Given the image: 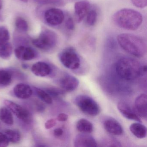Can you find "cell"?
I'll list each match as a JSON object with an SVG mask.
<instances>
[{"instance_id": "cell-1", "label": "cell", "mask_w": 147, "mask_h": 147, "mask_svg": "<svg viewBox=\"0 0 147 147\" xmlns=\"http://www.w3.org/2000/svg\"><path fill=\"white\" fill-rule=\"evenodd\" d=\"M113 19L117 26L127 30H137L143 21L142 16L140 13L133 9L126 8L115 13Z\"/></svg>"}, {"instance_id": "cell-2", "label": "cell", "mask_w": 147, "mask_h": 147, "mask_svg": "<svg viewBox=\"0 0 147 147\" xmlns=\"http://www.w3.org/2000/svg\"><path fill=\"white\" fill-rule=\"evenodd\" d=\"M117 40L121 48L130 55L141 57L146 54V43L139 37L129 33H122L118 36Z\"/></svg>"}, {"instance_id": "cell-3", "label": "cell", "mask_w": 147, "mask_h": 147, "mask_svg": "<svg viewBox=\"0 0 147 147\" xmlns=\"http://www.w3.org/2000/svg\"><path fill=\"white\" fill-rule=\"evenodd\" d=\"M142 68L138 61L130 57L121 58L116 65L118 75L126 80H132L142 74Z\"/></svg>"}, {"instance_id": "cell-4", "label": "cell", "mask_w": 147, "mask_h": 147, "mask_svg": "<svg viewBox=\"0 0 147 147\" xmlns=\"http://www.w3.org/2000/svg\"><path fill=\"white\" fill-rule=\"evenodd\" d=\"M57 42V36L53 31L45 30L40 33L38 37L32 40L35 47L43 51H49L55 48Z\"/></svg>"}, {"instance_id": "cell-5", "label": "cell", "mask_w": 147, "mask_h": 147, "mask_svg": "<svg viewBox=\"0 0 147 147\" xmlns=\"http://www.w3.org/2000/svg\"><path fill=\"white\" fill-rule=\"evenodd\" d=\"M75 103L81 111L89 116H96L100 112L98 103L88 95H78L75 99Z\"/></svg>"}, {"instance_id": "cell-6", "label": "cell", "mask_w": 147, "mask_h": 147, "mask_svg": "<svg viewBox=\"0 0 147 147\" xmlns=\"http://www.w3.org/2000/svg\"><path fill=\"white\" fill-rule=\"evenodd\" d=\"M60 61L67 68L76 69L80 66V59L75 50L72 47L64 49L59 56Z\"/></svg>"}, {"instance_id": "cell-7", "label": "cell", "mask_w": 147, "mask_h": 147, "mask_svg": "<svg viewBox=\"0 0 147 147\" xmlns=\"http://www.w3.org/2000/svg\"><path fill=\"white\" fill-rule=\"evenodd\" d=\"M4 103L7 108L18 118L26 123H29L31 122V117L28 110L17 103L8 100H5Z\"/></svg>"}, {"instance_id": "cell-8", "label": "cell", "mask_w": 147, "mask_h": 147, "mask_svg": "<svg viewBox=\"0 0 147 147\" xmlns=\"http://www.w3.org/2000/svg\"><path fill=\"white\" fill-rule=\"evenodd\" d=\"M46 23L52 26L61 24L64 19V15L62 11L58 8H52L47 10L44 14Z\"/></svg>"}, {"instance_id": "cell-9", "label": "cell", "mask_w": 147, "mask_h": 147, "mask_svg": "<svg viewBox=\"0 0 147 147\" xmlns=\"http://www.w3.org/2000/svg\"><path fill=\"white\" fill-rule=\"evenodd\" d=\"M74 146L76 147H95L97 143L92 136L86 133L78 134L74 140Z\"/></svg>"}, {"instance_id": "cell-10", "label": "cell", "mask_w": 147, "mask_h": 147, "mask_svg": "<svg viewBox=\"0 0 147 147\" xmlns=\"http://www.w3.org/2000/svg\"><path fill=\"white\" fill-rule=\"evenodd\" d=\"M15 56L18 59L24 61H30L36 57V51L30 47L20 45L14 51Z\"/></svg>"}, {"instance_id": "cell-11", "label": "cell", "mask_w": 147, "mask_h": 147, "mask_svg": "<svg viewBox=\"0 0 147 147\" xmlns=\"http://www.w3.org/2000/svg\"><path fill=\"white\" fill-rule=\"evenodd\" d=\"M79 80L74 76L66 74L61 78L60 85L63 90L67 92H72L76 89L79 85Z\"/></svg>"}, {"instance_id": "cell-12", "label": "cell", "mask_w": 147, "mask_h": 147, "mask_svg": "<svg viewBox=\"0 0 147 147\" xmlns=\"http://www.w3.org/2000/svg\"><path fill=\"white\" fill-rule=\"evenodd\" d=\"M117 108L120 113L126 118L136 120L139 123L142 122L138 114L133 111L127 103L124 101H120L118 104Z\"/></svg>"}, {"instance_id": "cell-13", "label": "cell", "mask_w": 147, "mask_h": 147, "mask_svg": "<svg viewBox=\"0 0 147 147\" xmlns=\"http://www.w3.org/2000/svg\"><path fill=\"white\" fill-rule=\"evenodd\" d=\"M91 9V5L86 1H80L76 2L74 5L75 13L77 22L80 23L86 16Z\"/></svg>"}, {"instance_id": "cell-14", "label": "cell", "mask_w": 147, "mask_h": 147, "mask_svg": "<svg viewBox=\"0 0 147 147\" xmlns=\"http://www.w3.org/2000/svg\"><path fill=\"white\" fill-rule=\"evenodd\" d=\"M105 129L110 134L119 136L123 133L122 125L116 119L112 118L107 119L104 123Z\"/></svg>"}, {"instance_id": "cell-15", "label": "cell", "mask_w": 147, "mask_h": 147, "mask_svg": "<svg viewBox=\"0 0 147 147\" xmlns=\"http://www.w3.org/2000/svg\"><path fill=\"white\" fill-rule=\"evenodd\" d=\"M147 95L142 94L137 97L135 100V107L137 113L139 117L146 119L147 117Z\"/></svg>"}, {"instance_id": "cell-16", "label": "cell", "mask_w": 147, "mask_h": 147, "mask_svg": "<svg viewBox=\"0 0 147 147\" xmlns=\"http://www.w3.org/2000/svg\"><path fill=\"white\" fill-rule=\"evenodd\" d=\"M13 92L17 98L26 99L32 95V91L29 85L24 83H19L13 88Z\"/></svg>"}, {"instance_id": "cell-17", "label": "cell", "mask_w": 147, "mask_h": 147, "mask_svg": "<svg viewBox=\"0 0 147 147\" xmlns=\"http://www.w3.org/2000/svg\"><path fill=\"white\" fill-rule=\"evenodd\" d=\"M32 73L36 76L45 77L50 74L51 68L49 64L44 62H38L31 68Z\"/></svg>"}, {"instance_id": "cell-18", "label": "cell", "mask_w": 147, "mask_h": 147, "mask_svg": "<svg viewBox=\"0 0 147 147\" xmlns=\"http://www.w3.org/2000/svg\"><path fill=\"white\" fill-rule=\"evenodd\" d=\"M131 132L138 138H144L147 135V128L140 123H134L129 127Z\"/></svg>"}, {"instance_id": "cell-19", "label": "cell", "mask_w": 147, "mask_h": 147, "mask_svg": "<svg viewBox=\"0 0 147 147\" xmlns=\"http://www.w3.org/2000/svg\"><path fill=\"white\" fill-rule=\"evenodd\" d=\"M76 127L77 130L82 133L89 134L93 130L92 124L85 119H80L76 123Z\"/></svg>"}, {"instance_id": "cell-20", "label": "cell", "mask_w": 147, "mask_h": 147, "mask_svg": "<svg viewBox=\"0 0 147 147\" xmlns=\"http://www.w3.org/2000/svg\"><path fill=\"white\" fill-rule=\"evenodd\" d=\"M12 52V46L8 41L0 42V58L8 59L11 55Z\"/></svg>"}, {"instance_id": "cell-21", "label": "cell", "mask_w": 147, "mask_h": 147, "mask_svg": "<svg viewBox=\"0 0 147 147\" xmlns=\"http://www.w3.org/2000/svg\"><path fill=\"white\" fill-rule=\"evenodd\" d=\"M0 120L8 125L13 124V117L11 112L8 108L3 107L0 109Z\"/></svg>"}, {"instance_id": "cell-22", "label": "cell", "mask_w": 147, "mask_h": 147, "mask_svg": "<svg viewBox=\"0 0 147 147\" xmlns=\"http://www.w3.org/2000/svg\"><path fill=\"white\" fill-rule=\"evenodd\" d=\"M9 142L17 143L20 141L21 135L18 131L13 129H7L4 131Z\"/></svg>"}, {"instance_id": "cell-23", "label": "cell", "mask_w": 147, "mask_h": 147, "mask_svg": "<svg viewBox=\"0 0 147 147\" xmlns=\"http://www.w3.org/2000/svg\"><path fill=\"white\" fill-rule=\"evenodd\" d=\"M12 77L10 72L4 69H0V85L7 86L12 82Z\"/></svg>"}, {"instance_id": "cell-24", "label": "cell", "mask_w": 147, "mask_h": 147, "mask_svg": "<svg viewBox=\"0 0 147 147\" xmlns=\"http://www.w3.org/2000/svg\"><path fill=\"white\" fill-rule=\"evenodd\" d=\"M15 26L18 31L20 32L24 33L28 31V24L27 21L21 17H18L15 21Z\"/></svg>"}, {"instance_id": "cell-25", "label": "cell", "mask_w": 147, "mask_h": 147, "mask_svg": "<svg viewBox=\"0 0 147 147\" xmlns=\"http://www.w3.org/2000/svg\"><path fill=\"white\" fill-rule=\"evenodd\" d=\"M37 94L41 99L46 104H51L52 103V98L47 92L39 88H36Z\"/></svg>"}, {"instance_id": "cell-26", "label": "cell", "mask_w": 147, "mask_h": 147, "mask_svg": "<svg viewBox=\"0 0 147 147\" xmlns=\"http://www.w3.org/2000/svg\"><path fill=\"white\" fill-rule=\"evenodd\" d=\"M98 13L94 10L90 9L86 15V23L89 26H93L97 21Z\"/></svg>"}, {"instance_id": "cell-27", "label": "cell", "mask_w": 147, "mask_h": 147, "mask_svg": "<svg viewBox=\"0 0 147 147\" xmlns=\"http://www.w3.org/2000/svg\"><path fill=\"white\" fill-rule=\"evenodd\" d=\"M36 3L41 5H53L61 6L64 5L63 0H34Z\"/></svg>"}, {"instance_id": "cell-28", "label": "cell", "mask_w": 147, "mask_h": 147, "mask_svg": "<svg viewBox=\"0 0 147 147\" xmlns=\"http://www.w3.org/2000/svg\"><path fill=\"white\" fill-rule=\"evenodd\" d=\"M10 39V33L5 26H0V42H7Z\"/></svg>"}, {"instance_id": "cell-29", "label": "cell", "mask_w": 147, "mask_h": 147, "mask_svg": "<svg viewBox=\"0 0 147 147\" xmlns=\"http://www.w3.org/2000/svg\"><path fill=\"white\" fill-rule=\"evenodd\" d=\"M47 92L53 97H57L64 93V90L56 88H49L47 89Z\"/></svg>"}, {"instance_id": "cell-30", "label": "cell", "mask_w": 147, "mask_h": 147, "mask_svg": "<svg viewBox=\"0 0 147 147\" xmlns=\"http://www.w3.org/2000/svg\"><path fill=\"white\" fill-rule=\"evenodd\" d=\"M9 142L5 133L0 132V147H7L9 145Z\"/></svg>"}, {"instance_id": "cell-31", "label": "cell", "mask_w": 147, "mask_h": 147, "mask_svg": "<svg viewBox=\"0 0 147 147\" xmlns=\"http://www.w3.org/2000/svg\"><path fill=\"white\" fill-rule=\"evenodd\" d=\"M133 5L138 8H143L146 7L147 0H131Z\"/></svg>"}, {"instance_id": "cell-32", "label": "cell", "mask_w": 147, "mask_h": 147, "mask_svg": "<svg viewBox=\"0 0 147 147\" xmlns=\"http://www.w3.org/2000/svg\"><path fill=\"white\" fill-rule=\"evenodd\" d=\"M66 28L69 30H73L75 28V24L72 18H68L65 22Z\"/></svg>"}, {"instance_id": "cell-33", "label": "cell", "mask_w": 147, "mask_h": 147, "mask_svg": "<svg viewBox=\"0 0 147 147\" xmlns=\"http://www.w3.org/2000/svg\"><path fill=\"white\" fill-rule=\"evenodd\" d=\"M56 124V121L54 119H49L45 123V127L46 129H50L55 126Z\"/></svg>"}, {"instance_id": "cell-34", "label": "cell", "mask_w": 147, "mask_h": 147, "mask_svg": "<svg viewBox=\"0 0 147 147\" xmlns=\"http://www.w3.org/2000/svg\"><path fill=\"white\" fill-rule=\"evenodd\" d=\"M68 118V117L67 114L64 113H61L57 116V119L60 122H64L67 120Z\"/></svg>"}, {"instance_id": "cell-35", "label": "cell", "mask_w": 147, "mask_h": 147, "mask_svg": "<svg viewBox=\"0 0 147 147\" xmlns=\"http://www.w3.org/2000/svg\"><path fill=\"white\" fill-rule=\"evenodd\" d=\"M63 133V130L61 128H57L54 131V135L56 137H60L62 136Z\"/></svg>"}, {"instance_id": "cell-36", "label": "cell", "mask_w": 147, "mask_h": 147, "mask_svg": "<svg viewBox=\"0 0 147 147\" xmlns=\"http://www.w3.org/2000/svg\"><path fill=\"white\" fill-rule=\"evenodd\" d=\"M3 7V2L2 0H0V10L2 9Z\"/></svg>"}, {"instance_id": "cell-37", "label": "cell", "mask_w": 147, "mask_h": 147, "mask_svg": "<svg viewBox=\"0 0 147 147\" xmlns=\"http://www.w3.org/2000/svg\"><path fill=\"white\" fill-rule=\"evenodd\" d=\"M21 1H23V2L26 3V2H28V0H20Z\"/></svg>"}, {"instance_id": "cell-38", "label": "cell", "mask_w": 147, "mask_h": 147, "mask_svg": "<svg viewBox=\"0 0 147 147\" xmlns=\"http://www.w3.org/2000/svg\"><path fill=\"white\" fill-rule=\"evenodd\" d=\"M1 129V123H0V129Z\"/></svg>"}]
</instances>
